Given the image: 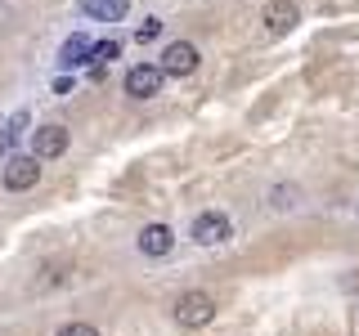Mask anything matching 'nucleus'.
<instances>
[{"instance_id":"f257e3e1","label":"nucleus","mask_w":359,"mask_h":336,"mask_svg":"<svg viewBox=\"0 0 359 336\" xmlns=\"http://www.w3.org/2000/svg\"><path fill=\"white\" fill-rule=\"evenodd\" d=\"M211 318H216V300H211L207 291H184V296L175 300V323L180 328H207Z\"/></svg>"},{"instance_id":"f03ea898","label":"nucleus","mask_w":359,"mask_h":336,"mask_svg":"<svg viewBox=\"0 0 359 336\" xmlns=\"http://www.w3.org/2000/svg\"><path fill=\"white\" fill-rule=\"evenodd\" d=\"M301 22V14H297V0H269V5L261 9V31L269 41H278V36H287L292 27Z\"/></svg>"},{"instance_id":"7ed1b4c3","label":"nucleus","mask_w":359,"mask_h":336,"mask_svg":"<svg viewBox=\"0 0 359 336\" xmlns=\"http://www.w3.org/2000/svg\"><path fill=\"white\" fill-rule=\"evenodd\" d=\"M229 233H233V224H229L224 211H202L194 220V242L198 246H220V242H229Z\"/></svg>"},{"instance_id":"20e7f679","label":"nucleus","mask_w":359,"mask_h":336,"mask_svg":"<svg viewBox=\"0 0 359 336\" xmlns=\"http://www.w3.org/2000/svg\"><path fill=\"white\" fill-rule=\"evenodd\" d=\"M157 67H162L166 76H194L198 72V50L189 41H171L162 50V63H157Z\"/></svg>"},{"instance_id":"39448f33","label":"nucleus","mask_w":359,"mask_h":336,"mask_svg":"<svg viewBox=\"0 0 359 336\" xmlns=\"http://www.w3.org/2000/svg\"><path fill=\"white\" fill-rule=\"evenodd\" d=\"M162 81H166L162 67H153V63H135L130 72H126V94H130V99H153L157 90H162Z\"/></svg>"},{"instance_id":"423d86ee","label":"nucleus","mask_w":359,"mask_h":336,"mask_svg":"<svg viewBox=\"0 0 359 336\" xmlns=\"http://www.w3.org/2000/svg\"><path fill=\"white\" fill-rule=\"evenodd\" d=\"M36 179H41V157L36 153H32V157H9V166H5V188H9V193L36 188Z\"/></svg>"},{"instance_id":"0eeeda50","label":"nucleus","mask_w":359,"mask_h":336,"mask_svg":"<svg viewBox=\"0 0 359 336\" xmlns=\"http://www.w3.org/2000/svg\"><path fill=\"white\" fill-rule=\"evenodd\" d=\"M32 153L41 157V162H54V157L67 153V126H41L32 134Z\"/></svg>"},{"instance_id":"6e6552de","label":"nucleus","mask_w":359,"mask_h":336,"mask_svg":"<svg viewBox=\"0 0 359 336\" xmlns=\"http://www.w3.org/2000/svg\"><path fill=\"white\" fill-rule=\"evenodd\" d=\"M171 246H175V233L166 229V224H149V229L140 233V251L153 255V260H157V255H166Z\"/></svg>"},{"instance_id":"1a4fd4ad","label":"nucleus","mask_w":359,"mask_h":336,"mask_svg":"<svg viewBox=\"0 0 359 336\" xmlns=\"http://www.w3.org/2000/svg\"><path fill=\"white\" fill-rule=\"evenodd\" d=\"M81 14L99 18V22H121L130 14V0H81Z\"/></svg>"},{"instance_id":"9d476101","label":"nucleus","mask_w":359,"mask_h":336,"mask_svg":"<svg viewBox=\"0 0 359 336\" xmlns=\"http://www.w3.org/2000/svg\"><path fill=\"white\" fill-rule=\"evenodd\" d=\"M63 67H76V63H95V41L90 36H72L63 45V59H59Z\"/></svg>"},{"instance_id":"9b49d317","label":"nucleus","mask_w":359,"mask_h":336,"mask_svg":"<svg viewBox=\"0 0 359 336\" xmlns=\"http://www.w3.org/2000/svg\"><path fill=\"white\" fill-rule=\"evenodd\" d=\"M22 126H27V112H14V121L0 130V162L9 157V148H14V139H18V130H22Z\"/></svg>"},{"instance_id":"f8f14e48","label":"nucleus","mask_w":359,"mask_h":336,"mask_svg":"<svg viewBox=\"0 0 359 336\" xmlns=\"http://www.w3.org/2000/svg\"><path fill=\"white\" fill-rule=\"evenodd\" d=\"M117 54H121V36H108V41L95 45V63H108V59H117Z\"/></svg>"},{"instance_id":"ddd939ff","label":"nucleus","mask_w":359,"mask_h":336,"mask_svg":"<svg viewBox=\"0 0 359 336\" xmlns=\"http://www.w3.org/2000/svg\"><path fill=\"white\" fill-rule=\"evenodd\" d=\"M162 27H166L162 18H144V27L135 31V41H140V45H149V41H157V36H162Z\"/></svg>"},{"instance_id":"4468645a","label":"nucleus","mask_w":359,"mask_h":336,"mask_svg":"<svg viewBox=\"0 0 359 336\" xmlns=\"http://www.w3.org/2000/svg\"><path fill=\"white\" fill-rule=\"evenodd\" d=\"M54 336H99V332L90 328V323H63V328L54 332Z\"/></svg>"}]
</instances>
